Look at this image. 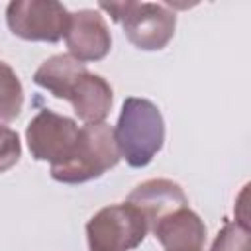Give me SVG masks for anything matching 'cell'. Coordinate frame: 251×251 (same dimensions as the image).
Here are the masks:
<instances>
[{
    "label": "cell",
    "instance_id": "obj_1",
    "mask_svg": "<svg viewBox=\"0 0 251 251\" xmlns=\"http://www.w3.org/2000/svg\"><path fill=\"white\" fill-rule=\"evenodd\" d=\"M114 139L120 157L129 167H147L165 143V122L159 108L147 98H126L114 127Z\"/></svg>",
    "mask_w": 251,
    "mask_h": 251
},
{
    "label": "cell",
    "instance_id": "obj_4",
    "mask_svg": "<svg viewBox=\"0 0 251 251\" xmlns=\"http://www.w3.org/2000/svg\"><path fill=\"white\" fill-rule=\"evenodd\" d=\"M147 231V220L135 206L112 204L86 222L88 251H131L143 243Z\"/></svg>",
    "mask_w": 251,
    "mask_h": 251
},
{
    "label": "cell",
    "instance_id": "obj_9",
    "mask_svg": "<svg viewBox=\"0 0 251 251\" xmlns=\"http://www.w3.org/2000/svg\"><path fill=\"white\" fill-rule=\"evenodd\" d=\"M151 231L165 251H202L206 243V226L188 206L163 216Z\"/></svg>",
    "mask_w": 251,
    "mask_h": 251
},
{
    "label": "cell",
    "instance_id": "obj_8",
    "mask_svg": "<svg viewBox=\"0 0 251 251\" xmlns=\"http://www.w3.org/2000/svg\"><path fill=\"white\" fill-rule=\"evenodd\" d=\"M126 202H129L143 214L149 229L163 216L188 206V198H186L182 186L169 178H151V180L137 184L129 192Z\"/></svg>",
    "mask_w": 251,
    "mask_h": 251
},
{
    "label": "cell",
    "instance_id": "obj_7",
    "mask_svg": "<svg viewBox=\"0 0 251 251\" xmlns=\"http://www.w3.org/2000/svg\"><path fill=\"white\" fill-rule=\"evenodd\" d=\"M65 43L69 47V55L80 63L102 61L112 49V35L104 16L88 8L73 12Z\"/></svg>",
    "mask_w": 251,
    "mask_h": 251
},
{
    "label": "cell",
    "instance_id": "obj_6",
    "mask_svg": "<svg viewBox=\"0 0 251 251\" xmlns=\"http://www.w3.org/2000/svg\"><path fill=\"white\" fill-rule=\"evenodd\" d=\"M80 137V127L75 120L41 110L25 127V141L35 161L59 165L71 157Z\"/></svg>",
    "mask_w": 251,
    "mask_h": 251
},
{
    "label": "cell",
    "instance_id": "obj_3",
    "mask_svg": "<svg viewBox=\"0 0 251 251\" xmlns=\"http://www.w3.org/2000/svg\"><path fill=\"white\" fill-rule=\"evenodd\" d=\"M114 22L122 24L126 37L141 51H159L175 35L176 16L163 4L153 2H100Z\"/></svg>",
    "mask_w": 251,
    "mask_h": 251
},
{
    "label": "cell",
    "instance_id": "obj_14",
    "mask_svg": "<svg viewBox=\"0 0 251 251\" xmlns=\"http://www.w3.org/2000/svg\"><path fill=\"white\" fill-rule=\"evenodd\" d=\"M22 157L20 137L12 127L0 124V173L12 169Z\"/></svg>",
    "mask_w": 251,
    "mask_h": 251
},
{
    "label": "cell",
    "instance_id": "obj_12",
    "mask_svg": "<svg viewBox=\"0 0 251 251\" xmlns=\"http://www.w3.org/2000/svg\"><path fill=\"white\" fill-rule=\"evenodd\" d=\"M24 106V88L14 69L0 61V124L16 120Z\"/></svg>",
    "mask_w": 251,
    "mask_h": 251
},
{
    "label": "cell",
    "instance_id": "obj_11",
    "mask_svg": "<svg viewBox=\"0 0 251 251\" xmlns=\"http://www.w3.org/2000/svg\"><path fill=\"white\" fill-rule=\"evenodd\" d=\"M88 73L86 65L76 61L71 55H53L47 61H43L35 75H33V82L45 90H49L55 98L67 100L71 90L76 86V82Z\"/></svg>",
    "mask_w": 251,
    "mask_h": 251
},
{
    "label": "cell",
    "instance_id": "obj_10",
    "mask_svg": "<svg viewBox=\"0 0 251 251\" xmlns=\"http://www.w3.org/2000/svg\"><path fill=\"white\" fill-rule=\"evenodd\" d=\"M67 100L71 102L78 120L84 124H102L110 114L114 94L110 82L104 76L88 71L71 90Z\"/></svg>",
    "mask_w": 251,
    "mask_h": 251
},
{
    "label": "cell",
    "instance_id": "obj_13",
    "mask_svg": "<svg viewBox=\"0 0 251 251\" xmlns=\"http://www.w3.org/2000/svg\"><path fill=\"white\" fill-rule=\"evenodd\" d=\"M210 251H251L249 226H243L237 220H226Z\"/></svg>",
    "mask_w": 251,
    "mask_h": 251
},
{
    "label": "cell",
    "instance_id": "obj_5",
    "mask_svg": "<svg viewBox=\"0 0 251 251\" xmlns=\"http://www.w3.org/2000/svg\"><path fill=\"white\" fill-rule=\"evenodd\" d=\"M71 12L55 0H12L6 8L10 31L24 41L57 43L65 37Z\"/></svg>",
    "mask_w": 251,
    "mask_h": 251
},
{
    "label": "cell",
    "instance_id": "obj_2",
    "mask_svg": "<svg viewBox=\"0 0 251 251\" xmlns=\"http://www.w3.org/2000/svg\"><path fill=\"white\" fill-rule=\"evenodd\" d=\"M120 151L116 147L114 129L102 124H86L80 127V137L71 157L51 167V176L63 184H82L102 176L108 169L116 167Z\"/></svg>",
    "mask_w": 251,
    "mask_h": 251
}]
</instances>
